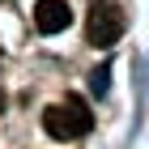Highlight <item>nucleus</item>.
<instances>
[{
	"label": "nucleus",
	"instance_id": "1",
	"mask_svg": "<svg viewBox=\"0 0 149 149\" xmlns=\"http://www.w3.org/2000/svg\"><path fill=\"white\" fill-rule=\"evenodd\" d=\"M43 128L51 132L56 141H72V136H85L94 128V115H90V107L81 102V98H64V102H56V107H47L43 111Z\"/></svg>",
	"mask_w": 149,
	"mask_h": 149
},
{
	"label": "nucleus",
	"instance_id": "2",
	"mask_svg": "<svg viewBox=\"0 0 149 149\" xmlns=\"http://www.w3.org/2000/svg\"><path fill=\"white\" fill-rule=\"evenodd\" d=\"M124 34V13L115 9V4H94L90 17H85V38H90L94 47H111L115 38Z\"/></svg>",
	"mask_w": 149,
	"mask_h": 149
},
{
	"label": "nucleus",
	"instance_id": "3",
	"mask_svg": "<svg viewBox=\"0 0 149 149\" xmlns=\"http://www.w3.org/2000/svg\"><path fill=\"white\" fill-rule=\"evenodd\" d=\"M68 22H72L68 0H38L34 4V30L38 34H60V30H68Z\"/></svg>",
	"mask_w": 149,
	"mask_h": 149
},
{
	"label": "nucleus",
	"instance_id": "4",
	"mask_svg": "<svg viewBox=\"0 0 149 149\" xmlns=\"http://www.w3.org/2000/svg\"><path fill=\"white\" fill-rule=\"evenodd\" d=\"M107 77H111V72H107V64H102V68H94V72H90V90H94V94H107V85H111Z\"/></svg>",
	"mask_w": 149,
	"mask_h": 149
},
{
	"label": "nucleus",
	"instance_id": "5",
	"mask_svg": "<svg viewBox=\"0 0 149 149\" xmlns=\"http://www.w3.org/2000/svg\"><path fill=\"white\" fill-rule=\"evenodd\" d=\"M4 107H9V98H4V90H0V111H4Z\"/></svg>",
	"mask_w": 149,
	"mask_h": 149
}]
</instances>
